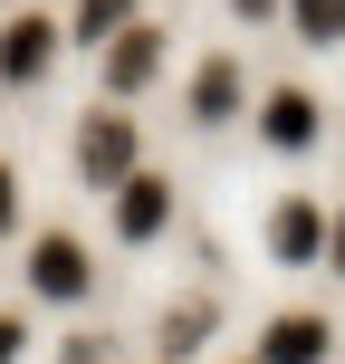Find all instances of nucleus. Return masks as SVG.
Masks as SVG:
<instances>
[{
	"instance_id": "5",
	"label": "nucleus",
	"mask_w": 345,
	"mask_h": 364,
	"mask_svg": "<svg viewBox=\"0 0 345 364\" xmlns=\"http://www.w3.org/2000/svg\"><path fill=\"white\" fill-rule=\"evenodd\" d=\"M164 220H173V182L134 164L125 182H115V230H125V240H154V230H164Z\"/></svg>"
},
{
	"instance_id": "7",
	"label": "nucleus",
	"mask_w": 345,
	"mask_h": 364,
	"mask_svg": "<svg viewBox=\"0 0 345 364\" xmlns=\"http://www.w3.org/2000/svg\"><path fill=\"white\" fill-rule=\"evenodd\" d=\"M269 250L288 259V269H317V250H327V220H317V201H278V211H269Z\"/></svg>"
},
{
	"instance_id": "17",
	"label": "nucleus",
	"mask_w": 345,
	"mask_h": 364,
	"mask_svg": "<svg viewBox=\"0 0 345 364\" xmlns=\"http://www.w3.org/2000/svg\"><path fill=\"white\" fill-rule=\"evenodd\" d=\"M250 364H259V355H250Z\"/></svg>"
},
{
	"instance_id": "3",
	"label": "nucleus",
	"mask_w": 345,
	"mask_h": 364,
	"mask_svg": "<svg viewBox=\"0 0 345 364\" xmlns=\"http://www.w3.org/2000/svg\"><path fill=\"white\" fill-rule=\"evenodd\" d=\"M327 355H336V316H307V307L269 316V336H259V364H327Z\"/></svg>"
},
{
	"instance_id": "6",
	"label": "nucleus",
	"mask_w": 345,
	"mask_h": 364,
	"mask_svg": "<svg viewBox=\"0 0 345 364\" xmlns=\"http://www.w3.org/2000/svg\"><path fill=\"white\" fill-rule=\"evenodd\" d=\"M154 68H164V29H144V19H125V29L106 38V87H115V96H134V87H144Z\"/></svg>"
},
{
	"instance_id": "4",
	"label": "nucleus",
	"mask_w": 345,
	"mask_h": 364,
	"mask_svg": "<svg viewBox=\"0 0 345 364\" xmlns=\"http://www.w3.org/2000/svg\"><path fill=\"white\" fill-rule=\"evenodd\" d=\"M48 58H58V19H10V29H0V87H38V77H48Z\"/></svg>"
},
{
	"instance_id": "16",
	"label": "nucleus",
	"mask_w": 345,
	"mask_h": 364,
	"mask_svg": "<svg viewBox=\"0 0 345 364\" xmlns=\"http://www.w3.org/2000/svg\"><path fill=\"white\" fill-rule=\"evenodd\" d=\"M230 10H240V19H269V10H278V0H230Z\"/></svg>"
},
{
	"instance_id": "9",
	"label": "nucleus",
	"mask_w": 345,
	"mask_h": 364,
	"mask_svg": "<svg viewBox=\"0 0 345 364\" xmlns=\"http://www.w3.org/2000/svg\"><path fill=\"white\" fill-rule=\"evenodd\" d=\"M192 115H201V125H230V115H240V68H230V58H211V68L192 77Z\"/></svg>"
},
{
	"instance_id": "14",
	"label": "nucleus",
	"mask_w": 345,
	"mask_h": 364,
	"mask_svg": "<svg viewBox=\"0 0 345 364\" xmlns=\"http://www.w3.org/2000/svg\"><path fill=\"white\" fill-rule=\"evenodd\" d=\"M10 220H19V173L0 164V230H10Z\"/></svg>"
},
{
	"instance_id": "12",
	"label": "nucleus",
	"mask_w": 345,
	"mask_h": 364,
	"mask_svg": "<svg viewBox=\"0 0 345 364\" xmlns=\"http://www.w3.org/2000/svg\"><path fill=\"white\" fill-rule=\"evenodd\" d=\"M125 19H134V0H77V38H87V48H106Z\"/></svg>"
},
{
	"instance_id": "10",
	"label": "nucleus",
	"mask_w": 345,
	"mask_h": 364,
	"mask_svg": "<svg viewBox=\"0 0 345 364\" xmlns=\"http://www.w3.org/2000/svg\"><path fill=\"white\" fill-rule=\"evenodd\" d=\"M288 29L307 38V48H336L345 38V0H288Z\"/></svg>"
},
{
	"instance_id": "1",
	"label": "nucleus",
	"mask_w": 345,
	"mask_h": 364,
	"mask_svg": "<svg viewBox=\"0 0 345 364\" xmlns=\"http://www.w3.org/2000/svg\"><path fill=\"white\" fill-rule=\"evenodd\" d=\"M77 173H87L96 192H115V182L134 173V115L125 106H96L87 125H77Z\"/></svg>"
},
{
	"instance_id": "8",
	"label": "nucleus",
	"mask_w": 345,
	"mask_h": 364,
	"mask_svg": "<svg viewBox=\"0 0 345 364\" xmlns=\"http://www.w3.org/2000/svg\"><path fill=\"white\" fill-rule=\"evenodd\" d=\"M259 134H269L278 154H297V144H317V96H307V87H278L269 106H259Z\"/></svg>"
},
{
	"instance_id": "15",
	"label": "nucleus",
	"mask_w": 345,
	"mask_h": 364,
	"mask_svg": "<svg viewBox=\"0 0 345 364\" xmlns=\"http://www.w3.org/2000/svg\"><path fill=\"white\" fill-rule=\"evenodd\" d=\"M317 259H327V269L345 278V211H336V230H327V250H317Z\"/></svg>"
},
{
	"instance_id": "2",
	"label": "nucleus",
	"mask_w": 345,
	"mask_h": 364,
	"mask_svg": "<svg viewBox=\"0 0 345 364\" xmlns=\"http://www.w3.org/2000/svg\"><path fill=\"white\" fill-rule=\"evenodd\" d=\"M29 288H38V297H58V307H77V297L96 288V259H87V240H68V230H38V250H29Z\"/></svg>"
},
{
	"instance_id": "11",
	"label": "nucleus",
	"mask_w": 345,
	"mask_h": 364,
	"mask_svg": "<svg viewBox=\"0 0 345 364\" xmlns=\"http://www.w3.org/2000/svg\"><path fill=\"white\" fill-rule=\"evenodd\" d=\"M201 336H211V297H192V307H173V316H164V355H173V364L192 355Z\"/></svg>"
},
{
	"instance_id": "13",
	"label": "nucleus",
	"mask_w": 345,
	"mask_h": 364,
	"mask_svg": "<svg viewBox=\"0 0 345 364\" xmlns=\"http://www.w3.org/2000/svg\"><path fill=\"white\" fill-rule=\"evenodd\" d=\"M19 346H29V326H19V316H0V364H19Z\"/></svg>"
}]
</instances>
